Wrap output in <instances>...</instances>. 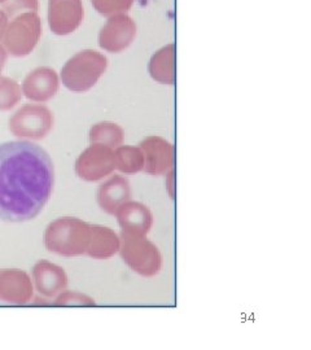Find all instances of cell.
Returning <instances> with one entry per match:
<instances>
[{
    "label": "cell",
    "instance_id": "obj_1",
    "mask_svg": "<svg viewBox=\"0 0 311 350\" xmlns=\"http://www.w3.org/2000/svg\"><path fill=\"white\" fill-rule=\"evenodd\" d=\"M55 187L50 153L36 142L0 144V221L24 224L36 219Z\"/></svg>",
    "mask_w": 311,
    "mask_h": 350
},
{
    "label": "cell",
    "instance_id": "obj_2",
    "mask_svg": "<svg viewBox=\"0 0 311 350\" xmlns=\"http://www.w3.org/2000/svg\"><path fill=\"white\" fill-rule=\"evenodd\" d=\"M91 225L78 217H59L46 227L43 244L52 254L73 258L86 256Z\"/></svg>",
    "mask_w": 311,
    "mask_h": 350
},
{
    "label": "cell",
    "instance_id": "obj_3",
    "mask_svg": "<svg viewBox=\"0 0 311 350\" xmlns=\"http://www.w3.org/2000/svg\"><path fill=\"white\" fill-rule=\"evenodd\" d=\"M108 57L99 51H79L75 53L60 70L62 86L75 94H85L99 83L108 69Z\"/></svg>",
    "mask_w": 311,
    "mask_h": 350
},
{
    "label": "cell",
    "instance_id": "obj_4",
    "mask_svg": "<svg viewBox=\"0 0 311 350\" xmlns=\"http://www.w3.org/2000/svg\"><path fill=\"white\" fill-rule=\"evenodd\" d=\"M120 235L121 247L118 254L133 273L143 278H154L161 273V250L152 240L147 237Z\"/></svg>",
    "mask_w": 311,
    "mask_h": 350
},
{
    "label": "cell",
    "instance_id": "obj_5",
    "mask_svg": "<svg viewBox=\"0 0 311 350\" xmlns=\"http://www.w3.org/2000/svg\"><path fill=\"white\" fill-rule=\"evenodd\" d=\"M55 126V116L44 104L27 103L8 120V130L14 138L39 142L47 138Z\"/></svg>",
    "mask_w": 311,
    "mask_h": 350
},
{
    "label": "cell",
    "instance_id": "obj_6",
    "mask_svg": "<svg viewBox=\"0 0 311 350\" xmlns=\"http://www.w3.org/2000/svg\"><path fill=\"white\" fill-rule=\"evenodd\" d=\"M43 26L37 12H26L11 18L1 39V44L8 56L26 57L29 56L42 38Z\"/></svg>",
    "mask_w": 311,
    "mask_h": 350
},
{
    "label": "cell",
    "instance_id": "obj_7",
    "mask_svg": "<svg viewBox=\"0 0 311 350\" xmlns=\"http://www.w3.org/2000/svg\"><path fill=\"white\" fill-rule=\"evenodd\" d=\"M75 172L83 182H103L116 172L114 150L101 144H90L77 157Z\"/></svg>",
    "mask_w": 311,
    "mask_h": 350
},
{
    "label": "cell",
    "instance_id": "obj_8",
    "mask_svg": "<svg viewBox=\"0 0 311 350\" xmlns=\"http://www.w3.org/2000/svg\"><path fill=\"white\" fill-rule=\"evenodd\" d=\"M137 38V24L126 13L108 17L100 29L98 43L100 49L109 53H121L127 50Z\"/></svg>",
    "mask_w": 311,
    "mask_h": 350
},
{
    "label": "cell",
    "instance_id": "obj_9",
    "mask_svg": "<svg viewBox=\"0 0 311 350\" xmlns=\"http://www.w3.org/2000/svg\"><path fill=\"white\" fill-rule=\"evenodd\" d=\"M144 156L143 173L150 176H165L174 169L175 148L173 143L160 135H150L139 143Z\"/></svg>",
    "mask_w": 311,
    "mask_h": 350
},
{
    "label": "cell",
    "instance_id": "obj_10",
    "mask_svg": "<svg viewBox=\"0 0 311 350\" xmlns=\"http://www.w3.org/2000/svg\"><path fill=\"white\" fill-rule=\"evenodd\" d=\"M49 27L57 37L73 34L82 25L85 8L82 0H49Z\"/></svg>",
    "mask_w": 311,
    "mask_h": 350
},
{
    "label": "cell",
    "instance_id": "obj_11",
    "mask_svg": "<svg viewBox=\"0 0 311 350\" xmlns=\"http://www.w3.org/2000/svg\"><path fill=\"white\" fill-rule=\"evenodd\" d=\"M60 75L51 66H38L26 75L21 90L30 103L46 104L52 100L60 90Z\"/></svg>",
    "mask_w": 311,
    "mask_h": 350
},
{
    "label": "cell",
    "instance_id": "obj_12",
    "mask_svg": "<svg viewBox=\"0 0 311 350\" xmlns=\"http://www.w3.org/2000/svg\"><path fill=\"white\" fill-rule=\"evenodd\" d=\"M30 276L36 292L49 300L55 299L69 286V276L65 269L49 260H38L31 267Z\"/></svg>",
    "mask_w": 311,
    "mask_h": 350
},
{
    "label": "cell",
    "instance_id": "obj_13",
    "mask_svg": "<svg viewBox=\"0 0 311 350\" xmlns=\"http://www.w3.org/2000/svg\"><path fill=\"white\" fill-rule=\"evenodd\" d=\"M34 286L30 273L23 269H0V301L21 306L33 301Z\"/></svg>",
    "mask_w": 311,
    "mask_h": 350
},
{
    "label": "cell",
    "instance_id": "obj_14",
    "mask_svg": "<svg viewBox=\"0 0 311 350\" xmlns=\"http://www.w3.org/2000/svg\"><path fill=\"white\" fill-rule=\"evenodd\" d=\"M121 232L124 235L147 237L153 227L154 218L150 208L140 201L129 200L114 214Z\"/></svg>",
    "mask_w": 311,
    "mask_h": 350
},
{
    "label": "cell",
    "instance_id": "obj_15",
    "mask_svg": "<svg viewBox=\"0 0 311 350\" xmlns=\"http://www.w3.org/2000/svg\"><path fill=\"white\" fill-rule=\"evenodd\" d=\"M133 199V189L129 179L122 174H112L100 183L96 191V202L101 212L113 215L124 202Z\"/></svg>",
    "mask_w": 311,
    "mask_h": 350
},
{
    "label": "cell",
    "instance_id": "obj_16",
    "mask_svg": "<svg viewBox=\"0 0 311 350\" xmlns=\"http://www.w3.org/2000/svg\"><path fill=\"white\" fill-rule=\"evenodd\" d=\"M121 247V235L111 227L91 225V238L86 256L96 261L111 260L118 254Z\"/></svg>",
    "mask_w": 311,
    "mask_h": 350
},
{
    "label": "cell",
    "instance_id": "obj_17",
    "mask_svg": "<svg viewBox=\"0 0 311 350\" xmlns=\"http://www.w3.org/2000/svg\"><path fill=\"white\" fill-rule=\"evenodd\" d=\"M150 78L161 85H174L175 82V47L167 44L161 50L153 53L148 64Z\"/></svg>",
    "mask_w": 311,
    "mask_h": 350
},
{
    "label": "cell",
    "instance_id": "obj_18",
    "mask_svg": "<svg viewBox=\"0 0 311 350\" xmlns=\"http://www.w3.org/2000/svg\"><path fill=\"white\" fill-rule=\"evenodd\" d=\"M114 165L116 170L121 174H139L144 167V156L139 146H129L122 144L114 148Z\"/></svg>",
    "mask_w": 311,
    "mask_h": 350
},
{
    "label": "cell",
    "instance_id": "obj_19",
    "mask_svg": "<svg viewBox=\"0 0 311 350\" xmlns=\"http://www.w3.org/2000/svg\"><path fill=\"white\" fill-rule=\"evenodd\" d=\"M88 142L90 144H101L114 150L124 144V129L112 121H101L90 127Z\"/></svg>",
    "mask_w": 311,
    "mask_h": 350
},
{
    "label": "cell",
    "instance_id": "obj_20",
    "mask_svg": "<svg viewBox=\"0 0 311 350\" xmlns=\"http://www.w3.org/2000/svg\"><path fill=\"white\" fill-rule=\"evenodd\" d=\"M21 85L10 77L0 75V112H10L23 100Z\"/></svg>",
    "mask_w": 311,
    "mask_h": 350
},
{
    "label": "cell",
    "instance_id": "obj_21",
    "mask_svg": "<svg viewBox=\"0 0 311 350\" xmlns=\"http://www.w3.org/2000/svg\"><path fill=\"white\" fill-rule=\"evenodd\" d=\"M52 306L59 308H72V306H83V308H91L96 305V301L94 297L88 296L86 293L78 292V291H69L65 289L60 295H57L51 302Z\"/></svg>",
    "mask_w": 311,
    "mask_h": 350
},
{
    "label": "cell",
    "instance_id": "obj_22",
    "mask_svg": "<svg viewBox=\"0 0 311 350\" xmlns=\"http://www.w3.org/2000/svg\"><path fill=\"white\" fill-rule=\"evenodd\" d=\"M135 0H91L92 7L96 12L105 17L127 12Z\"/></svg>",
    "mask_w": 311,
    "mask_h": 350
},
{
    "label": "cell",
    "instance_id": "obj_23",
    "mask_svg": "<svg viewBox=\"0 0 311 350\" xmlns=\"http://www.w3.org/2000/svg\"><path fill=\"white\" fill-rule=\"evenodd\" d=\"M0 8L8 16V18H14L26 12L39 11V0H5L0 4Z\"/></svg>",
    "mask_w": 311,
    "mask_h": 350
},
{
    "label": "cell",
    "instance_id": "obj_24",
    "mask_svg": "<svg viewBox=\"0 0 311 350\" xmlns=\"http://www.w3.org/2000/svg\"><path fill=\"white\" fill-rule=\"evenodd\" d=\"M165 188H166V192L169 195V198L172 200L175 199V169L170 170L167 174L165 175Z\"/></svg>",
    "mask_w": 311,
    "mask_h": 350
},
{
    "label": "cell",
    "instance_id": "obj_25",
    "mask_svg": "<svg viewBox=\"0 0 311 350\" xmlns=\"http://www.w3.org/2000/svg\"><path fill=\"white\" fill-rule=\"evenodd\" d=\"M8 21H10L8 16H7V14L4 13V11L0 8V42H1V39H3L4 31H5L7 25H8Z\"/></svg>",
    "mask_w": 311,
    "mask_h": 350
},
{
    "label": "cell",
    "instance_id": "obj_26",
    "mask_svg": "<svg viewBox=\"0 0 311 350\" xmlns=\"http://www.w3.org/2000/svg\"><path fill=\"white\" fill-rule=\"evenodd\" d=\"M7 59H8V53L4 49V46L0 43V75H1V72L5 66V64H7Z\"/></svg>",
    "mask_w": 311,
    "mask_h": 350
},
{
    "label": "cell",
    "instance_id": "obj_27",
    "mask_svg": "<svg viewBox=\"0 0 311 350\" xmlns=\"http://www.w3.org/2000/svg\"><path fill=\"white\" fill-rule=\"evenodd\" d=\"M4 1H5V0H0V4H1V3H4Z\"/></svg>",
    "mask_w": 311,
    "mask_h": 350
}]
</instances>
